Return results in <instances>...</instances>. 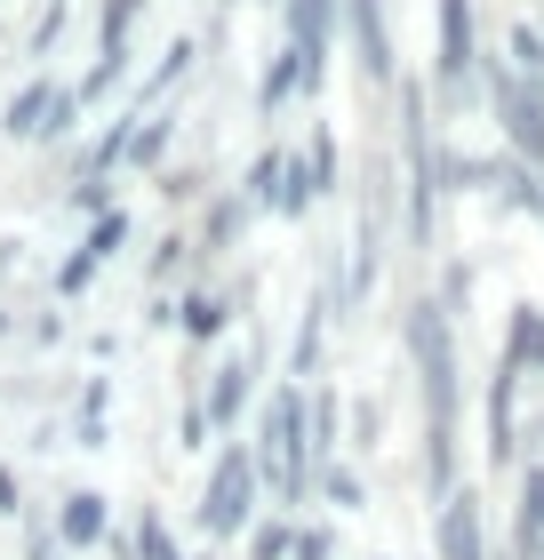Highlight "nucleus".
I'll return each instance as SVG.
<instances>
[{
	"instance_id": "1",
	"label": "nucleus",
	"mask_w": 544,
	"mask_h": 560,
	"mask_svg": "<svg viewBox=\"0 0 544 560\" xmlns=\"http://www.w3.org/2000/svg\"><path fill=\"white\" fill-rule=\"evenodd\" d=\"M401 352L417 369V400H425V497L440 504L456 489V400H464V361H456V320L432 296L408 304L401 320Z\"/></svg>"
},
{
	"instance_id": "2",
	"label": "nucleus",
	"mask_w": 544,
	"mask_h": 560,
	"mask_svg": "<svg viewBox=\"0 0 544 560\" xmlns=\"http://www.w3.org/2000/svg\"><path fill=\"white\" fill-rule=\"evenodd\" d=\"M256 480L280 497V504H304L313 489V385H280L256 417Z\"/></svg>"
},
{
	"instance_id": "3",
	"label": "nucleus",
	"mask_w": 544,
	"mask_h": 560,
	"mask_svg": "<svg viewBox=\"0 0 544 560\" xmlns=\"http://www.w3.org/2000/svg\"><path fill=\"white\" fill-rule=\"evenodd\" d=\"M401 192H408V241L432 248V217H440V144H432V96L417 72H401Z\"/></svg>"
},
{
	"instance_id": "4",
	"label": "nucleus",
	"mask_w": 544,
	"mask_h": 560,
	"mask_svg": "<svg viewBox=\"0 0 544 560\" xmlns=\"http://www.w3.org/2000/svg\"><path fill=\"white\" fill-rule=\"evenodd\" d=\"M256 504H265V480H256V456L241 448V441H224L217 456H209V480H200V537L209 545H224V537H248L256 528Z\"/></svg>"
},
{
	"instance_id": "5",
	"label": "nucleus",
	"mask_w": 544,
	"mask_h": 560,
	"mask_svg": "<svg viewBox=\"0 0 544 560\" xmlns=\"http://www.w3.org/2000/svg\"><path fill=\"white\" fill-rule=\"evenodd\" d=\"M488 72V105H497V129H505V152L512 161H529L544 176V81H521L505 57L481 65Z\"/></svg>"
},
{
	"instance_id": "6",
	"label": "nucleus",
	"mask_w": 544,
	"mask_h": 560,
	"mask_svg": "<svg viewBox=\"0 0 544 560\" xmlns=\"http://www.w3.org/2000/svg\"><path fill=\"white\" fill-rule=\"evenodd\" d=\"M432 40H440V57H432V89H440V105H456V96H464V81L481 72L473 0H440V24H432Z\"/></svg>"
},
{
	"instance_id": "7",
	"label": "nucleus",
	"mask_w": 544,
	"mask_h": 560,
	"mask_svg": "<svg viewBox=\"0 0 544 560\" xmlns=\"http://www.w3.org/2000/svg\"><path fill=\"white\" fill-rule=\"evenodd\" d=\"M336 24H345V0H289V48L304 65V96H321V81H328Z\"/></svg>"
},
{
	"instance_id": "8",
	"label": "nucleus",
	"mask_w": 544,
	"mask_h": 560,
	"mask_svg": "<svg viewBox=\"0 0 544 560\" xmlns=\"http://www.w3.org/2000/svg\"><path fill=\"white\" fill-rule=\"evenodd\" d=\"M488 465L497 472H521V369L497 352L488 369Z\"/></svg>"
},
{
	"instance_id": "9",
	"label": "nucleus",
	"mask_w": 544,
	"mask_h": 560,
	"mask_svg": "<svg viewBox=\"0 0 544 560\" xmlns=\"http://www.w3.org/2000/svg\"><path fill=\"white\" fill-rule=\"evenodd\" d=\"M432 545L440 560H488V521H481V489H449L432 513Z\"/></svg>"
},
{
	"instance_id": "10",
	"label": "nucleus",
	"mask_w": 544,
	"mask_h": 560,
	"mask_svg": "<svg viewBox=\"0 0 544 560\" xmlns=\"http://www.w3.org/2000/svg\"><path fill=\"white\" fill-rule=\"evenodd\" d=\"M120 241H128V217H120V209H113V217H96L89 233H81V248H72V257L57 265V296H65V304H72V296H89V280L113 265V248H120Z\"/></svg>"
},
{
	"instance_id": "11",
	"label": "nucleus",
	"mask_w": 544,
	"mask_h": 560,
	"mask_svg": "<svg viewBox=\"0 0 544 560\" xmlns=\"http://www.w3.org/2000/svg\"><path fill=\"white\" fill-rule=\"evenodd\" d=\"M345 24H352V48H360V72H369V89H401L393 33H384V0H345Z\"/></svg>"
},
{
	"instance_id": "12",
	"label": "nucleus",
	"mask_w": 544,
	"mask_h": 560,
	"mask_svg": "<svg viewBox=\"0 0 544 560\" xmlns=\"http://www.w3.org/2000/svg\"><path fill=\"white\" fill-rule=\"evenodd\" d=\"M248 385H256V352H232L209 369V432H232L248 417Z\"/></svg>"
},
{
	"instance_id": "13",
	"label": "nucleus",
	"mask_w": 544,
	"mask_h": 560,
	"mask_svg": "<svg viewBox=\"0 0 544 560\" xmlns=\"http://www.w3.org/2000/svg\"><path fill=\"white\" fill-rule=\"evenodd\" d=\"M536 545H544V456L512 472V552L536 560Z\"/></svg>"
},
{
	"instance_id": "14",
	"label": "nucleus",
	"mask_w": 544,
	"mask_h": 560,
	"mask_svg": "<svg viewBox=\"0 0 544 560\" xmlns=\"http://www.w3.org/2000/svg\"><path fill=\"white\" fill-rule=\"evenodd\" d=\"M105 537H113L105 497H96V489H72V497L57 504V545H65V552H89V545H105Z\"/></svg>"
},
{
	"instance_id": "15",
	"label": "nucleus",
	"mask_w": 544,
	"mask_h": 560,
	"mask_svg": "<svg viewBox=\"0 0 544 560\" xmlns=\"http://www.w3.org/2000/svg\"><path fill=\"white\" fill-rule=\"evenodd\" d=\"M248 224H256L248 192H217V200H209V217H200V265H217L224 248H241Z\"/></svg>"
},
{
	"instance_id": "16",
	"label": "nucleus",
	"mask_w": 544,
	"mask_h": 560,
	"mask_svg": "<svg viewBox=\"0 0 544 560\" xmlns=\"http://www.w3.org/2000/svg\"><path fill=\"white\" fill-rule=\"evenodd\" d=\"M224 320H232V296L209 289V280H200V289H185V304H176V328H185V345H193V352H200V345H217V337H224Z\"/></svg>"
},
{
	"instance_id": "17",
	"label": "nucleus",
	"mask_w": 544,
	"mask_h": 560,
	"mask_svg": "<svg viewBox=\"0 0 544 560\" xmlns=\"http://www.w3.org/2000/svg\"><path fill=\"white\" fill-rule=\"evenodd\" d=\"M505 361L521 369V376H544V304H512V320H505Z\"/></svg>"
},
{
	"instance_id": "18",
	"label": "nucleus",
	"mask_w": 544,
	"mask_h": 560,
	"mask_svg": "<svg viewBox=\"0 0 544 560\" xmlns=\"http://www.w3.org/2000/svg\"><path fill=\"white\" fill-rule=\"evenodd\" d=\"M48 105H57V81H24V89L9 96V113H0V137H24V144H33L40 120H48Z\"/></svg>"
},
{
	"instance_id": "19",
	"label": "nucleus",
	"mask_w": 544,
	"mask_h": 560,
	"mask_svg": "<svg viewBox=\"0 0 544 560\" xmlns=\"http://www.w3.org/2000/svg\"><path fill=\"white\" fill-rule=\"evenodd\" d=\"M193 57H200V40H169V48H161V65H152V72H144V89H137V113H144V105H161V96L193 72Z\"/></svg>"
},
{
	"instance_id": "20",
	"label": "nucleus",
	"mask_w": 544,
	"mask_h": 560,
	"mask_svg": "<svg viewBox=\"0 0 544 560\" xmlns=\"http://www.w3.org/2000/svg\"><path fill=\"white\" fill-rule=\"evenodd\" d=\"M289 96H304V65H297V48H280V57L265 65V81H256V105H265V120L289 105Z\"/></svg>"
},
{
	"instance_id": "21",
	"label": "nucleus",
	"mask_w": 544,
	"mask_h": 560,
	"mask_svg": "<svg viewBox=\"0 0 544 560\" xmlns=\"http://www.w3.org/2000/svg\"><path fill=\"white\" fill-rule=\"evenodd\" d=\"M328 456H345V400L321 385L313 393V465H328Z\"/></svg>"
},
{
	"instance_id": "22",
	"label": "nucleus",
	"mask_w": 544,
	"mask_h": 560,
	"mask_svg": "<svg viewBox=\"0 0 544 560\" xmlns=\"http://www.w3.org/2000/svg\"><path fill=\"white\" fill-rule=\"evenodd\" d=\"M313 480H321V497L336 504V513H360V504H369V489H360V472L345 465V456H328V465H313Z\"/></svg>"
},
{
	"instance_id": "23",
	"label": "nucleus",
	"mask_w": 544,
	"mask_h": 560,
	"mask_svg": "<svg viewBox=\"0 0 544 560\" xmlns=\"http://www.w3.org/2000/svg\"><path fill=\"white\" fill-rule=\"evenodd\" d=\"M280 161H289L280 144H265V152L248 161V209H256V217H273V200H280Z\"/></svg>"
},
{
	"instance_id": "24",
	"label": "nucleus",
	"mask_w": 544,
	"mask_h": 560,
	"mask_svg": "<svg viewBox=\"0 0 544 560\" xmlns=\"http://www.w3.org/2000/svg\"><path fill=\"white\" fill-rule=\"evenodd\" d=\"M137 9H152V0H105V24H96V57H128V24H137Z\"/></svg>"
},
{
	"instance_id": "25",
	"label": "nucleus",
	"mask_w": 544,
	"mask_h": 560,
	"mask_svg": "<svg viewBox=\"0 0 544 560\" xmlns=\"http://www.w3.org/2000/svg\"><path fill=\"white\" fill-rule=\"evenodd\" d=\"M169 137H176V120H169V113H152V120H137V137H128V168H161V152H169Z\"/></svg>"
},
{
	"instance_id": "26",
	"label": "nucleus",
	"mask_w": 544,
	"mask_h": 560,
	"mask_svg": "<svg viewBox=\"0 0 544 560\" xmlns=\"http://www.w3.org/2000/svg\"><path fill=\"white\" fill-rule=\"evenodd\" d=\"M289 552H297L289 513H273V521H256V528H248V560H289Z\"/></svg>"
},
{
	"instance_id": "27",
	"label": "nucleus",
	"mask_w": 544,
	"mask_h": 560,
	"mask_svg": "<svg viewBox=\"0 0 544 560\" xmlns=\"http://www.w3.org/2000/svg\"><path fill=\"white\" fill-rule=\"evenodd\" d=\"M128 545H137V560H185L176 537H169V521L152 513V504H144V521H137V537H128Z\"/></svg>"
},
{
	"instance_id": "28",
	"label": "nucleus",
	"mask_w": 544,
	"mask_h": 560,
	"mask_svg": "<svg viewBox=\"0 0 544 560\" xmlns=\"http://www.w3.org/2000/svg\"><path fill=\"white\" fill-rule=\"evenodd\" d=\"M81 113H89L81 96H72V89H57V105H48V120H40V137H33V144H65L72 129H81Z\"/></svg>"
},
{
	"instance_id": "29",
	"label": "nucleus",
	"mask_w": 544,
	"mask_h": 560,
	"mask_svg": "<svg viewBox=\"0 0 544 560\" xmlns=\"http://www.w3.org/2000/svg\"><path fill=\"white\" fill-rule=\"evenodd\" d=\"M432 304H440V313H449V320H464V304H473V265H449V272H440Z\"/></svg>"
},
{
	"instance_id": "30",
	"label": "nucleus",
	"mask_w": 544,
	"mask_h": 560,
	"mask_svg": "<svg viewBox=\"0 0 544 560\" xmlns=\"http://www.w3.org/2000/svg\"><path fill=\"white\" fill-rule=\"evenodd\" d=\"M57 33H65V0H48L40 24H33V57H48V48H57Z\"/></svg>"
},
{
	"instance_id": "31",
	"label": "nucleus",
	"mask_w": 544,
	"mask_h": 560,
	"mask_svg": "<svg viewBox=\"0 0 544 560\" xmlns=\"http://www.w3.org/2000/svg\"><path fill=\"white\" fill-rule=\"evenodd\" d=\"M289 560H336V537H328V528H297V552Z\"/></svg>"
},
{
	"instance_id": "32",
	"label": "nucleus",
	"mask_w": 544,
	"mask_h": 560,
	"mask_svg": "<svg viewBox=\"0 0 544 560\" xmlns=\"http://www.w3.org/2000/svg\"><path fill=\"white\" fill-rule=\"evenodd\" d=\"M352 432H360L352 448H377V432H384V409H377V400H360V409H352Z\"/></svg>"
},
{
	"instance_id": "33",
	"label": "nucleus",
	"mask_w": 544,
	"mask_h": 560,
	"mask_svg": "<svg viewBox=\"0 0 544 560\" xmlns=\"http://www.w3.org/2000/svg\"><path fill=\"white\" fill-rule=\"evenodd\" d=\"M65 545H57V528H24V560H57Z\"/></svg>"
},
{
	"instance_id": "34",
	"label": "nucleus",
	"mask_w": 544,
	"mask_h": 560,
	"mask_svg": "<svg viewBox=\"0 0 544 560\" xmlns=\"http://www.w3.org/2000/svg\"><path fill=\"white\" fill-rule=\"evenodd\" d=\"M0 521H24V489H16V472H0Z\"/></svg>"
},
{
	"instance_id": "35",
	"label": "nucleus",
	"mask_w": 544,
	"mask_h": 560,
	"mask_svg": "<svg viewBox=\"0 0 544 560\" xmlns=\"http://www.w3.org/2000/svg\"><path fill=\"white\" fill-rule=\"evenodd\" d=\"M536 448H544V417H536Z\"/></svg>"
},
{
	"instance_id": "36",
	"label": "nucleus",
	"mask_w": 544,
	"mask_h": 560,
	"mask_svg": "<svg viewBox=\"0 0 544 560\" xmlns=\"http://www.w3.org/2000/svg\"><path fill=\"white\" fill-rule=\"evenodd\" d=\"M193 560H217V552H193Z\"/></svg>"
},
{
	"instance_id": "37",
	"label": "nucleus",
	"mask_w": 544,
	"mask_h": 560,
	"mask_svg": "<svg viewBox=\"0 0 544 560\" xmlns=\"http://www.w3.org/2000/svg\"><path fill=\"white\" fill-rule=\"evenodd\" d=\"M536 560H544V545H536Z\"/></svg>"
}]
</instances>
